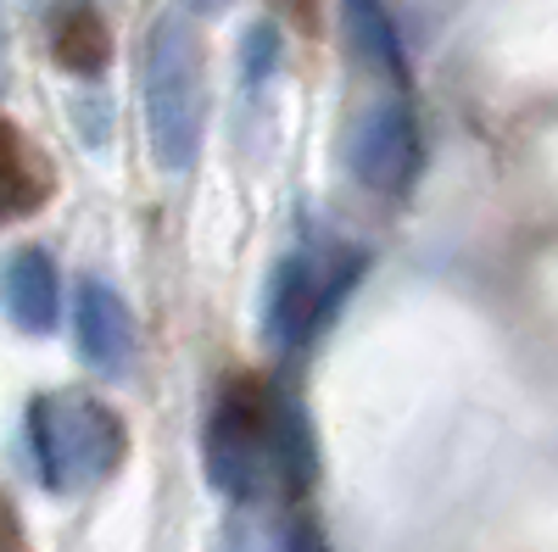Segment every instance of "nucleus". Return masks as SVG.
Instances as JSON below:
<instances>
[{"mask_svg":"<svg viewBox=\"0 0 558 552\" xmlns=\"http://www.w3.org/2000/svg\"><path fill=\"white\" fill-rule=\"evenodd\" d=\"M140 107L162 173H184L202 151V45L179 12H162L140 45Z\"/></svg>","mask_w":558,"mask_h":552,"instance_id":"nucleus-1","label":"nucleus"},{"mask_svg":"<svg viewBox=\"0 0 558 552\" xmlns=\"http://www.w3.org/2000/svg\"><path fill=\"white\" fill-rule=\"evenodd\" d=\"M28 446L45 491H78L118 475L129 430H123V413L96 391H57L28 402Z\"/></svg>","mask_w":558,"mask_h":552,"instance_id":"nucleus-2","label":"nucleus"},{"mask_svg":"<svg viewBox=\"0 0 558 552\" xmlns=\"http://www.w3.org/2000/svg\"><path fill=\"white\" fill-rule=\"evenodd\" d=\"M268 419L274 402L257 391V380H229L207 419V475L213 491L229 502H252L268 469Z\"/></svg>","mask_w":558,"mask_h":552,"instance_id":"nucleus-3","label":"nucleus"},{"mask_svg":"<svg viewBox=\"0 0 558 552\" xmlns=\"http://www.w3.org/2000/svg\"><path fill=\"white\" fill-rule=\"evenodd\" d=\"M347 168L363 191L375 196H402L418 173V123L408 101H380L368 107L352 134H347Z\"/></svg>","mask_w":558,"mask_h":552,"instance_id":"nucleus-4","label":"nucleus"},{"mask_svg":"<svg viewBox=\"0 0 558 552\" xmlns=\"http://www.w3.org/2000/svg\"><path fill=\"white\" fill-rule=\"evenodd\" d=\"M73 341H78V357L96 368L101 380H123L134 368V352H140L134 312L107 280H96V273L73 285Z\"/></svg>","mask_w":558,"mask_h":552,"instance_id":"nucleus-5","label":"nucleus"},{"mask_svg":"<svg viewBox=\"0 0 558 552\" xmlns=\"http://www.w3.org/2000/svg\"><path fill=\"white\" fill-rule=\"evenodd\" d=\"M0 312L34 341L57 335L62 324V273L45 246H17L0 257Z\"/></svg>","mask_w":558,"mask_h":552,"instance_id":"nucleus-6","label":"nucleus"},{"mask_svg":"<svg viewBox=\"0 0 558 552\" xmlns=\"http://www.w3.org/2000/svg\"><path fill=\"white\" fill-rule=\"evenodd\" d=\"M324 307H330V285L313 273L307 257L291 252V257H279L268 268V291H263V335H268V346H279V352L302 346L318 330Z\"/></svg>","mask_w":558,"mask_h":552,"instance_id":"nucleus-7","label":"nucleus"},{"mask_svg":"<svg viewBox=\"0 0 558 552\" xmlns=\"http://www.w3.org/2000/svg\"><path fill=\"white\" fill-rule=\"evenodd\" d=\"M51 57L73 78H101L112 62V34L96 0H51Z\"/></svg>","mask_w":558,"mask_h":552,"instance_id":"nucleus-8","label":"nucleus"},{"mask_svg":"<svg viewBox=\"0 0 558 552\" xmlns=\"http://www.w3.org/2000/svg\"><path fill=\"white\" fill-rule=\"evenodd\" d=\"M45 196H51V173L34 157V146L0 118V223L7 218H28Z\"/></svg>","mask_w":558,"mask_h":552,"instance_id":"nucleus-9","label":"nucleus"},{"mask_svg":"<svg viewBox=\"0 0 558 552\" xmlns=\"http://www.w3.org/2000/svg\"><path fill=\"white\" fill-rule=\"evenodd\" d=\"M347 28H352V45L375 62L380 73L402 78V45H397V28L386 17L380 0H347Z\"/></svg>","mask_w":558,"mask_h":552,"instance_id":"nucleus-10","label":"nucleus"},{"mask_svg":"<svg viewBox=\"0 0 558 552\" xmlns=\"http://www.w3.org/2000/svg\"><path fill=\"white\" fill-rule=\"evenodd\" d=\"M279 57H286V45H279V28H274V23L246 28V39H241V73H246L252 89L279 73Z\"/></svg>","mask_w":558,"mask_h":552,"instance_id":"nucleus-11","label":"nucleus"},{"mask_svg":"<svg viewBox=\"0 0 558 552\" xmlns=\"http://www.w3.org/2000/svg\"><path fill=\"white\" fill-rule=\"evenodd\" d=\"M286 552H330V541H324L307 519H291V530H286Z\"/></svg>","mask_w":558,"mask_h":552,"instance_id":"nucleus-12","label":"nucleus"},{"mask_svg":"<svg viewBox=\"0 0 558 552\" xmlns=\"http://www.w3.org/2000/svg\"><path fill=\"white\" fill-rule=\"evenodd\" d=\"M12 84V34H7V12H0V96Z\"/></svg>","mask_w":558,"mask_h":552,"instance_id":"nucleus-13","label":"nucleus"},{"mask_svg":"<svg viewBox=\"0 0 558 552\" xmlns=\"http://www.w3.org/2000/svg\"><path fill=\"white\" fill-rule=\"evenodd\" d=\"M184 7H191V12H202V17H218V12L229 7V0H184Z\"/></svg>","mask_w":558,"mask_h":552,"instance_id":"nucleus-14","label":"nucleus"}]
</instances>
